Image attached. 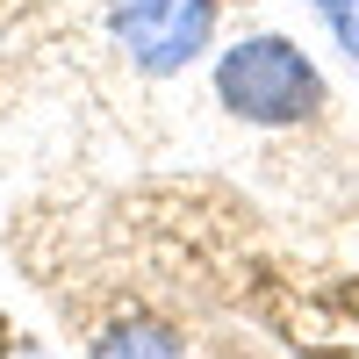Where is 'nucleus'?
<instances>
[{"label": "nucleus", "instance_id": "f257e3e1", "mask_svg": "<svg viewBox=\"0 0 359 359\" xmlns=\"http://www.w3.org/2000/svg\"><path fill=\"white\" fill-rule=\"evenodd\" d=\"M216 101L223 115H237V123L252 130H294L309 123V115L323 108V72L316 57L280 36V29H259V36H237L223 57H216Z\"/></svg>", "mask_w": 359, "mask_h": 359}, {"label": "nucleus", "instance_id": "f03ea898", "mask_svg": "<svg viewBox=\"0 0 359 359\" xmlns=\"http://www.w3.org/2000/svg\"><path fill=\"white\" fill-rule=\"evenodd\" d=\"M223 0H108V36L144 79H172L216 43Z\"/></svg>", "mask_w": 359, "mask_h": 359}, {"label": "nucleus", "instance_id": "7ed1b4c3", "mask_svg": "<svg viewBox=\"0 0 359 359\" xmlns=\"http://www.w3.org/2000/svg\"><path fill=\"white\" fill-rule=\"evenodd\" d=\"M86 359H187V345H180L165 323H115V331H101L94 345H86Z\"/></svg>", "mask_w": 359, "mask_h": 359}, {"label": "nucleus", "instance_id": "20e7f679", "mask_svg": "<svg viewBox=\"0 0 359 359\" xmlns=\"http://www.w3.org/2000/svg\"><path fill=\"white\" fill-rule=\"evenodd\" d=\"M331 36H338V50L359 65V8H345V15H331Z\"/></svg>", "mask_w": 359, "mask_h": 359}, {"label": "nucleus", "instance_id": "39448f33", "mask_svg": "<svg viewBox=\"0 0 359 359\" xmlns=\"http://www.w3.org/2000/svg\"><path fill=\"white\" fill-rule=\"evenodd\" d=\"M316 15H345V8H359V0H309Z\"/></svg>", "mask_w": 359, "mask_h": 359}]
</instances>
